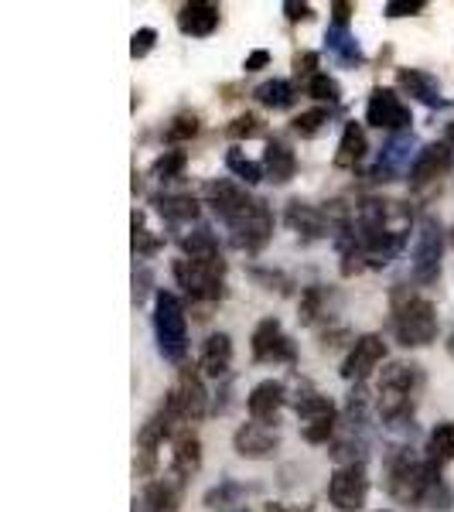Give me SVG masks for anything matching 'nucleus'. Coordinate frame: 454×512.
<instances>
[{
  "label": "nucleus",
  "instance_id": "1",
  "mask_svg": "<svg viewBox=\"0 0 454 512\" xmlns=\"http://www.w3.org/2000/svg\"><path fill=\"white\" fill-rule=\"evenodd\" d=\"M434 478H441V468L427 458H417L410 448H393L386 454V492L403 506H424Z\"/></svg>",
  "mask_w": 454,
  "mask_h": 512
},
{
  "label": "nucleus",
  "instance_id": "2",
  "mask_svg": "<svg viewBox=\"0 0 454 512\" xmlns=\"http://www.w3.org/2000/svg\"><path fill=\"white\" fill-rule=\"evenodd\" d=\"M424 383L420 366L390 362L379 376V417L390 427H414V396Z\"/></svg>",
  "mask_w": 454,
  "mask_h": 512
},
{
  "label": "nucleus",
  "instance_id": "3",
  "mask_svg": "<svg viewBox=\"0 0 454 512\" xmlns=\"http://www.w3.org/2000/svg\"><path fill=\"white\" fill-rule=\"evenodd\" d=\"M393 335L407 349H424L437 338V308L427 297L407 294L403 287L393 291Z\"/></svg>",
  "mask_w": 454,
  "mask_h": 512
},
{
  "label": "nucleus",
  "instance_id": "4",
  "mask_svg": "<svg viewBox=\"0 0 454 512\" xmlns=\"http://www.w3.org/2000/svg\"><path fill=\"white\" fill-rule=\"evenodd\" d=\"M175 280L178 287H185V294L192 301H219L226 294V260L222 253L216 256H185L175 263Z\"/></svg>",
  "mask_w": 454,
  "mask_h": 512
},
{
  "label": "nucleus",
  "instance_id": "5",
  "mask_svg": "<svg viewBox=\"0 0 454 512\" xmlns=\"http://www.w3.org/2000/svg\"><path fill=\"white\" fill-rule=\"evenodd\" d=\"M154 335H158V349L168 362H181L188 355L185 308L171 291L154 294Z\"/></svg>",
  "mask_w": 454,
  "mask_h": 512
},
{
  "label": "nucleus",
  "instance_id": "6",
  "mask_svg": "<svg viewBox=\"0 0 454 512\" xmlns=\"http://www.w3.org/2000/svg\"><path fill=\"white\" fill-rule=\"evenodd\" d=\"M205 202L212 205V212H216L229 229H236L239 222L253 216V209L260 205V198H253L243 185H236V181L216 178V181L205 185Z\"/></svg>",
  "mask_w": 454,
  "mask_h": 512
},
{
  "label": "nucleus",
  "instance_id": "7",
  "mask_svg": "<svg viewBox=\"0 0 454 512\" xmlns=\"http://www.w3.org/2000/svg\"><path fill=\"white\" fill-rule=\"evenodd\" d=\"M164 407L171 410V417H175L178 424H195V420L205 417V410H209V393H205V383H202V376L195 373V366L181 369L175 390L168 393Z\"/></svg>",
  "mask_w": 454,
  "mask_h": 512
},
{
  "label": "nucleus",
  "instance_id": "8",
  "mask_svg": "<svg viewBox=\"0 0 454 512\" xmlns=\"http://www.w3.org/2000/svg\"><path fill=\"white\" fill-rule=\"evenodd\" d=\"M441 256H444V233L434 219L420 222L417 233V246L414 256H410V270H414V280L420 287H431L441 277Z\"/></svg>",
  "mask_w": 454,
  "mask_h": 512
},
{
  "label": "nucleus",
  "instance_id": "9",
  "mask_svg": "<svg viewBox=\"0 0 454 512\" xmlns=\"http://www.w3.org/2000/svg\"><path fill=\"white\" fill-rule=\"evenodd\" d=\"M369 478L362 465H338L328 478V499L338 512H359L366 506Z\"/></svg>",
  "mask_w": 454,
  "mask_h": 512
},
{
  "label": "nucleus",
  "instance_id": "10",
  "mask_svg": "<svg viewBox=\"0 0 454 512\" xmlns=\"http://www.w3.org/2000/svg\"><path fill=\"white\" fill-rule=\"evenodd\" d=\"M366 123H373L376 130H390V134H407L410 110L393 89H373L366 106Z\"/></svg>",
  "mask_w": 454,
  "mask_h": 512
},
{
  "label": "nucleus",
  "instance_id": "11",
  "mask_svg": "<svg viewBox=\"0 0 454 512\" xmlns=\"http://www.w3.org/2000/svg\"><path fill=\"white\" fill-rule=\"evenodd\" d=\"M253 359L257 362H294L297 349L294 342L284 335L277 318H263L253 332Z\"/></svg>",
  "mask_w": 454,
  "mask_h": 512
},
{
  "label": "nucleus",
  "instance_id": "12",
  "mask_svg": "<svg viewBox=\"0 0 454 512\" xmlns=\"http://www.w3.org/2000/svg\"><path fill=\"white\" fill-rule=\"evenodd\" d=\"M233 448H236L239 458H253V461L274 458L277 448H280V434H277V427L260 424V420H250V424H243L233 434Z\"/></svg>",
  "mask_w": 454,
  "mask_h": 512
},
{
  "label": "nucleus",
  "instance_id": "13",
  "mask_svg": "<svg viewBox=\"0 0 454 512\" xmlns=\"http://www.w3.org/2000/svg\"><path fill=\"white\" fill-rule=\"evenodd\" d=\"M386 359V342L379 335H362L356 338V345H352L349 359L342 362V376L349 379V383H366L369 376H373V369L379 362Z\"/></svg>",
  "mask_w": 454,
  "mask_h": 512
},
{
  "label": "nucleus",
  "instance_id": "14",
  "mask_svg": "<svg viewBox=\"0 0 454 512\" xmlns=\"http://www.w3.org/2000/svg\"><path fill=\"white\" fill-rule=\"evenodd\" d=\"M451 168V144H427L417 151L414 164H410V188H427L441 181Z\"/></svg>",
  "mask_w": 454,
  "mask_h": 512
},
{
  "label": "nucleus",
  "instance_id": "15",
  "mask_svg": "<svg viewBox=\"0 0 454 512\" xmlns=\"http://www.w3.org/2000/svg\"><path fill=\"white\" fill-rule=\"evenodd\" d=\"M229 233H233L236 250L257 253L270 243V236H274V212H270L267 202H260L257 209H253V216L243 219L236 229H229Z\"/></svg>",
  "mask_w": 454,
  "mask_h": 512
},
{
  "label": "nucleus",
  "instance_id": "16",
  "mask_svg": "<svg viewBox=\"0 0 454 512\" xmlns=\"http://www.w3.org/2000/svg\"><path fill=\"white\" fill-rule=\"evenodd\" d=\"M284 219H287V226H291L294 233L304 236V239H321V236L335 233L332 219H328V212L318 209V205L301 202V198H294V202L287 205V216Z\"/></svg>",
  "mask_w": 454,
  "mask_h": 512
},
{
  "label": "nucleus",
  "instance_id": "17",
  "mask_svg": "<svg viewBox=\"0 0 454 512\" xmlns=\"http://www.w3.org/2000/svg\"><path fill=\"white\" fill-rule=\"evenodd\" d=\"M284 400H287L284 383H277V379H263L260 386H253L246 407H250V417L260 420V424H277V414H280V407H284Z\"/></svg>",
  "mask_w": 454,
  "mask_h": 512
},
{
  "label": "nucleus",
  "instance_id": "18",
  "mask_svg": "<svg viewBox=\"0 0 454 512\" xmlns=\"http://www.w3.org/2000/svg\"><path fill=\"white\" fill-rule=\"evenodd\" d=\"M219 4H209V0H195V4H185L178 14V28L192 38H209L212 31L219 28Z\"/></svg>",
  "mask_w": 454,
  "mask_h": 512
},
{
  "label": "nucleus",
  "instance_id": "19",
  "mask_svg": "<svg viewBox=\"0 0 454 512\" xmlns=\"http://www.w3.org/2000/svg\"><path fill=\"white\" fill-rule=\"evenodd\" d=\"M396 86L403 89L407 96L420 99L424 106H441V82L437 76H431L427 69H400L396 72Z\"/></svg>",
  "mask_w": 454,
  "mask_h": 512
},
{
  "label": "nucleus",
  "instance_id": "20",
  "mask_svg": "<svg viewBox=\"0 0 454 512\" xmlns=\"http://www.w3.org/2000/svg\"><path fill=\"white\" fill-rule=\"evenodd\" d=\"M229 366H233V338L226 332H216L205 338L202 345V359H198V369H202L205 376L219 379L229 373Z\"/></svg>",
  "mask_w": 454,
  "mask_h": 512
},
{
  "label": "nucleus",
  "instance_id": "21",
  "mask_svg": "<svg viewBox=\"0 0 454 512\" xmlns=\"http://www.w3.org/2000/svg\"><path fill=\"white\" fill-rule=\"evenodd\" d=\"M181 489H185V478L175 472L168 478H154L144 492V506L151 512H175L181 506Z\"/></svg>",
  "mask_w": 454,
  "mask_h": 512
},
{
  "label": "nucleus",
  "instance_id": "22",
  "mask_svg": "<svg viewBox=\"0 0 454 512\" xmlns=\"http://www.w3.org/2000/svg\"><path fill=\"white\" fill-rule=\"evenodd\" d=\"M297 171V158L294 151L284 144V140H267V151H263V175H267L274 185H287Z\"/></svg>",
  "mask_w": 454,
  "mask_h": 512
},
{
  "label": "nucleus",
  "instance_id": "23",
  "mask_svg": "<svg viewBox=\"0 0 454 512\" xmlns=\"http://www.w3.org/2000/svg\"><path fill=\"white\" fill-rule=\"evenodd\" d=\"M410 144H414V137L410 134H393L390 144H386L383 154H379V164L373 168V181H393L396 175H400V164L410 161Z\"/></svg>",
  "mask_w": 454,
  "mask_h": 512
},
{
  "label": "nucleus",
  "instance_id": "24",
  "mask_svg": "<svg viewBox=\"0 0 454 512\" xmlns=\"http://www.w3.org/2000/svg\"><path fill=\"white\" fill-rule=\"evenodd\" d=\"M202 468V441L195 431H178L175 434V454H171V472L181 478H192Z\"/></svg>",
  "mask_w": 454,
  "mask_h": 512
},
{
  "label": "nucleus",
  "instance_id": "25",
  "mask_svg": "<svg viewBox=\"0 0 454 512\" xmlns=\"http://www.w3.org/2000/svg\"><path fill=\"white\" fill-rule=\"evenodd\" d=\"M369 144H366V130L362 123H345L342 140H338V151H335V164L338 168H356V164L366 158Z\"/></svg>",
  "mask_w": 454,
  "mask_h": 512
},
{
  "label": "nucleus",
  "instance_id": "26",
  "mask_svg": "<svg viewBox=\"0 0 454 512\" xmlns=\"http://www.w3.org/2000/svg\"><path fill=\"white\" fill-rule=\"evenodd\" d=\"M338 308V297L328 291V287H308L301 297V318L304 325H318L321 318H332Z\"/></svg>",
  "mask_w": 454,
  "mask_h": 512
},
{
  "label": "nucleus",
  "instance_id": "27",
  "mask_svg": "<svg viewBox=\"0 0 454 512\" xmlns=\"http://www.w3.org/2000/svg\"><path fill=\"white\" fill-rule=\"evenodd\" d=\"M154 209L161 212L164 219L171 222V226H181V222H195L198 219V202L195 195H154Z\"/></svg>",
  "mask_w": 454,
  "mask_h": 512
},
{
  "label": "nucleus",
  "instance_id": "28",
  "mask_svg": "<svg viewBox=\"0 0 454 512\" xmlns=\"http://www.w3.org/2000/svg\"><path fill=\"white\" fill-rule=\"evenodd\" d=\"M325 41H328V52H332L342 65H352V69H356V65L366 62V55H362L359 41L352 38L349 28H338V24H332V28L325 31Z\"/></svg>",
  "mask_w": 454,
  "mask_h": 512
},
{
  "label": "nucleus",
  "instance_id": "29",
  "mask_svg": "<svg viewBox=\"0 0 454 512\" xmlns=\"http://www.w3.org/2000/svg\"><path fill=\"white\" fill-rule=\"evenodd\" d=\"M294 410H297V417H301V424H311V420H325V417H338L335 414V403L328 400V396H321L318 390H311V386H304V390L297 393Z\"/></svg>",
  "mask_w": 454,
  "mask_h": 512
},
{
  "label": "nucleus",
  "instance_id": "30",
  "mask_svg": "<svg viewBox=\"0 0 454 512\" xmlns=\"http://www.w3.org/2000/svg\"><path fill=\"white\" fill-rule=\"evenodd\" d=\"M427 461H434L437 468H444L448 461H454V424L451 420H444V424H437L431 437H427Z\"/></svg>",
  "mask_w": 454,
  "mask_h": 512
},
{
  "label": "nucleus",
  "instance_id": "31",
  "mask_svg": "<svg viewBox=\"0 0 454 512\" xmlns=\"http://www.w3.org/2000/svg\"><path fill=\"white\" fill-rule=\"evenodd\" d=\"M253 96H257V103L267 106V110H287V106H294V86L284 79L260 82V86L253 89Z\"/></svg>",
  "mask_w": 454,
  "mask_h": 512
},
{
  "label": "nucleus",
  "instance_id": "32",
  "mask_svg": "<svg viewBox=\"0 0 454 512\" xmlns=\"http://www.w3.org/2000/svg\"><path fill=\"white\" fill-rule=\"evenodd\" d=\"M181 250L185 256H216L219 253V239L212 229L198 226L192 236H181Z\"/></svg>",
  "mask_w": 454,
  "mask_h": 512
},
{
  "label": "nucleus",
  "instance_id": "33",
  "mask_svg": "<svg viewBox=\"0 0 454 512\" xmlns=\"http://www.w3.org/2000/svg\"><path fill=\"white\" fill-rule=\"evenodd\" d=\"M226 168L233 171L239 181H246V185H257V181L263 178V164L250 161L239 147H233V151L226 154Z\"/></svg>",
  "mask_w": 454,
  "mask_h": 512
},
{
  "label": "nucleus",
  "instance_id": "34",
  "mask_svg": "<svg viewBox=\"0 0 454 512\" xmlns=\"http://www.w3.org/2000/svg\"><path fill=\"white\" fill-rule=\"evenodd\" d=\"M304 89H308L311 99H321V103H338V99H342V86H338V79H332L328 72L311 76L308 82H304Z\"/></svg>",
  "mask_w": 454,
  "mask_h": 512
},
{
  "label": "nucleus",
  "instance_id": "35",
  "mask_svg": "<svg viewBox=\"0 0 454 512\" xmlns=\"http://www.w3.org/2000/svg\"><path fill=\"white\" fill-rule=\"evenodd\" d=\"M185 164H188L185 151H164L161 158L151 164V175L161 178V181H171V178H178L181 171H185Z\"/></svg>",
  "mask_w": 454,
  "mask_h": 512
},
{
  "label": "nucleus",
  "instance_id": "36",
  "mask_svg": "<svg viewBox=\"0 0 454 512\" xmlns=\"http://www.w3.org/2000/svg\"><path fill=\"white\" fill-rule=\"evenodd\" d=\"M195 134H198L195 113H178V117L171 120V127L164 130V140H168V144H185V140H192Z\"/></svg>",
  "mask_w": 454,
  "mask_h": 512
},
{
  "label": "nucleus",
  "instance_id": "37",
  "mask_svg": "<svg viewBox=\"0 0 454 512\" xmlns=\"http://www.w3.org/2000/svg\"><path fill=\"white\" fill-rule=\"evenodd\" d=\"M239 495H243V485H236V482H222L219 489H212L209 495H205V506H209V509H226V506H236Z\"/></svg>",
  "mask_w": 454,
  "mask_h": 512
},
{
  "label": "nucleus",
  "instance_id": "38",
  "mask_svg": "<svg viewBox=\"0 0 454 512\" xmlns=\"http://www.w3.org/2000/svg\"><path fill=\"white\" fill-rule=\"evenodd\" d=\"M134 250L140 256H154L161 250V239H154L144 226V212H134Z\"/></svg>",
  "mask_w": 454,
  "mask_h": 512
},
{
  "label": "nucleus",
  "instance_id": "39",
  "mask_svg": "<svg viewBox=\"0 0 454 512\" xmlns=\"http://www.w3.org/2000/svg\"><path fill=\"white\" fill-rule=\"evenodd\" d=\"M325 123H328V110H308V113H301V117H294V134L315 137Z\"/></svg>",
  "mask_w": 454,
  "mask_h": 512
},
{
  "label": "nucleus",
  "instance_id": "40",
  "mask_svg": "<svg viewBox=\"0 0 454 512\" xmlns=\"http://www.w3.org/2000/svg\"><path fill=\"white\" fill-rule=\"evenodd\" d=\"M451 485L444 482V478H434V485L427 489L424 495V509H437V512H444V509H451Z\"/></svg>",
  "mask_w": 454,
  "mask_h": 512
},
{
  "label": "nucleus",
  "instance_id": "41",
  "mask_svg": "<svg viewBox=\"0 0 454 512\" xmlns=\"http://www.w3.org/2000/svg\"><path fill=\"white\" fill-rule=\"evenodd\" d=\"M226 134L233 140H243V137H257L260 134V120L250 117V113H243V117H236L233 123L226 127Z\"/></svg>",
  "mask_w": 454,
  "mask_h": 512
},
{
  "label": "nucleus",
  "instance_id": "42",
  "mask_svg": "<svg viewBox=\"0 0 454 512\" xmlns=\"http://www.w3.org/2000/svg\"><path fill=\"white\" fill-rule=\"evenodd\" d=\"M424 7H427L424 0H390L386 4V18H414Z\"/></svg>",
  "mask_w": 454,
  "mask_h": 512
},
{
  "label": "nucleus",
  "instance_id": "43",
  "mask_svg": "<svg viewBox=\"0 0 454 512\" xmlns=\"http://www.w3.org/2000/svg\"><path fill=\"white\" fill-rule=\"evenodd\" d=\"M154 41H158V31H154V28H140L137 35L130 38V55H134V59H144V55L154 48Z\"/></svg>",
  "mask_w": 454,
  "mask_h": 512
},
{
  "label": "nucleus",
  "instance_id": "44",
  "mask_svg": "<svg viewBox=\"0 0 454 512\" xmlns=\"http://www.w3.org/2000/svg\"><path fill=\"white\" fill-rule=\"evenodd\" d=\"M294 69H297V76H318V55L315 52H301V55H294Z\"/></svg>",
  "mask_w": 454,
  "mask_h": 512
},
{
  "label": "nucleus",
  "instance_id": "45",
  "mask_svg": "<svg viewBox=\"0 0 454 512\" xmlns=\"http://www.w3.org/2000/svg\"><path fill=\"white\" fill-rule=\"evenodd\" d=\"M284 14H287V21H311V18H315L311 4H297V0H287V4H284Z\"/></svg>",
  "mask_w": 454,
  "mask_h": 512
},
{
  "label": "nucleus",
  "instance_id": "46",
  "mask_svg": "<svg viewBox=\"0 0 454 512\" xmlns=\"http://www.w3.org/2000/svg\"><path fill=\"white\" fill-rule=\"evenodd\" d=\"M267 65H270V52H267V48H257V52L246 55L243 69L246 72H260V69H267Z\"/></svg>",
  "mask_w": 454,
  "mask_h": 512
},
{
  "label": "nucleus",
  "instance_id": "47",
  "mask_svg": "<svg viewBox=\"0 0 454 512\" xmlns=\"http://www.w3.org/2000/svg\"><path fill=\"white\" fill-rule=\"evenodd\" d=\"M332 11H335L332 24H338V28H349V18H352V11H356V4H349V0H335Z\"/></svg>",
  "mask_w": 454,
  "mask_h": 512
},
{
  "label": "nucleus",
  "instance_id": "48",
  "mask_svg": "<svg viewBox=\"0 0 454 512\" xmlns=\"http://www.w3.org/2000/svg\"><path fill=\"white\" fill-rule=\"evenodd\" d=\"M267 512H311V509H284V506H277V502H274V506H267Z\"/></svg>",
  "mask_w": 454,
  "mask_h": 512
},
{
  "label": "nucleus",
  "instance_id": "49",
  "mask_svg": "<svg viewBox=\"0 0 454 512\" xmlns=\"http://www.w3.org/2000/svg\"><path fill=\"white\" fill-rule=\"evenodd\" d=\"M448 144H454V120L448 123Z\"/></svg>",
  "mask_w": 454,
  "mask_h": 512
},
{
  "label": "nucleus",
  "instance_id": "50",
  "mask_svg": "<svg viewBox=\"0 0 454 512\" xmlns=\"http://www.w3.org/2000/svg\"><path fill=\"white\" fill-rule=\"evenodd\" d=\"M451 352H454V335H451Z\"/></svg>",
  "mask_w": 454,
  "mask_h": 512
},
{
  "label": "nucleus",
  "instance_id": "51",
  "mask_svg": "<svg viewBox=\"0 0 454 512\" xmlns=\"http://www.w3.org/2000/svg\"><path fill=\"white\" fill-rule=\"evenodd\" d=\"M451 243H454V229H451Z\"/></svg>",
  "mask_w": 454,
  "mask_h": 512
},
{
  "label": "nucleus",
  "instance_id": "52",
  "mask_svg": "<svg viewBox=\"0 0 454 512\" xmlns=\"http://www.w3.org/2000/svg\"><path fill=\"white\" fill-rule=\"evenodd\" d=\"M239 512H246V509H239Z\"/></svg>",
  "mask_w": 454,
  "mask_h": 512
},
{
  "label": "nucleus",
  "instance_id": "53",
  "mask_svg": "<svg viewBox=\"0 0 454 512\" xmlns=\"http://www.w3.org/2000/svg\"><path fill=\"white\" fill-rule=\"evenodd\" d=\"M147 512H151V509H147Z\"/></svg>",
  "mask_w": 454,
  "mask_h": 512
}]
</instances>
